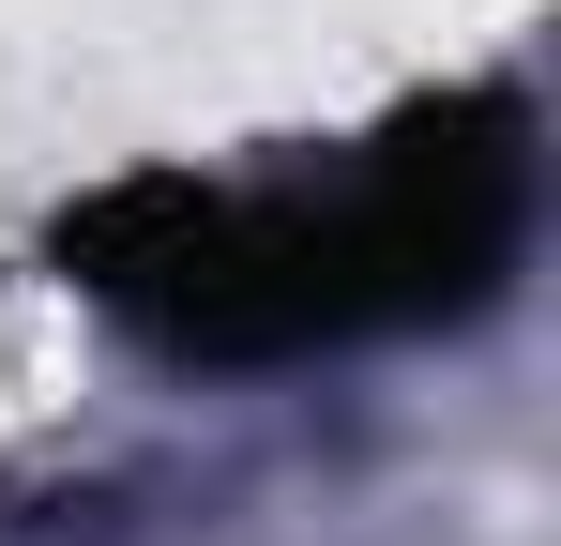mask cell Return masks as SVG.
I'll list each match as a JSON object with an SVG mask.
<instances>
[{
  "label": "cell",
  "instance_id": "1",
  "mask_svg": "<svg viewBox=\"0 0 561 546\" xmlns=\"http://www.w3.org/2000/svg\"><path fill=\"white\" fill-rule=\"evenodd\" d=\"M46 259L77 273L122 334H152L168 364H319V350L394 334L350 182H183V168H137L106 197H77Z\"/></svg>",
  "mask_w": 561,
  "mask_h": 546
},
{
  "label": "cell",
  "instance_id": "2",
  "mask_svg": "<svg viewBox=\"0 0 561 546\" xmlns=\"http://www.w3.org/2000/svg\"><path fill=\"white\" fill-rule=\"evenodd\" d=\"M365 243H379V304L394 334H440V319H485L501 273L531 243V106L516 91H440V106H394L365 137Z\"/></svg>",
  "mask_w": 561,
  "mask_h": 546
}]
</instances>
